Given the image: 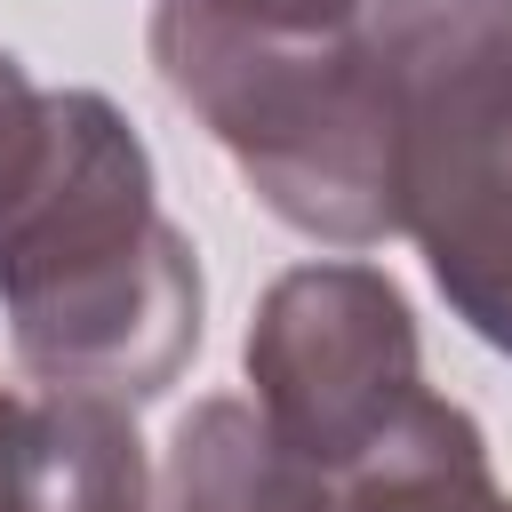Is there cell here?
Instances as JSON below:
<instances>
[{"label":"cell","instance_id":"6da1fadb","mask_svg":"<svg viewBox=\"0 0 512 512\" xmlns=\"http://www.w3.org/2000/svg\"><path fill=\"white\" fill-rule=\"evenodd\" d=\"M0 312L32 384L120 408L200 352V256L160 216L144 136L96 88H48L40 160L0 208Z\"/></svg>","mask_w":512,"mask_h":512},{"label":"cell","instance_id":"7a4b0ae2","mask_svg":"<svg viewBox=\"0 0 512 512\" xmlns=\"http://www.w3.org/2000/svg\"><path fill=\"white\" fill-rule=\"evenodd\" d=\"M152 64L288 232L328 248L400 232L392 104L360 16L328 32H264L208 0H160Z\"/></svg>","mask_w":512,"mask_h":512},{"label":"cell","instance_id":"3957f363","mask_svg":"<svg viewBox=\"0 0 512 512\" xmlns=\"http://www.w3.org/2000/svg\"><path fill=\"white\" fill-rule=\"evenodd\" d=\"M256 416L320 480H352L432 392L408 296L376 264H296L248 320Z\"/></svg>","mask_w":512,"mask_h":512},{"label":"cell","instance_id":"277c9868","mask_svg":"<svg viewBox=\"0 0 512 512\" xmlns=\"http://www.w3.org/2000/svg\"><path fill=\"white\" fill-rule=\"evenodd\" d=\"M400 232L424 248L512 184V0H368Z\"/></svg>","mask_w":512,"mask_h":512},{"label":"cell","instance_id":"5b68a950","mask_svg":"<svg viewBox=\"0 0 512 512\" xmlns=\"http://www.w3.org/2000/svg\"><path fill=\"white\" fill-rule=\"evenodd\" d=\"M152 488L120 400L0 384V512H152Z\"/></svg>","mask_w":512,"mask_h":512},{"label":"cell","instance_id":"8992f818","mask_svg":"<svg viewBox=\"0 0 512 512\" xmlns=\"http://www.w3.org/2000/svg\"><path fill=\"white\" fill-rule=\"evenodd\" d=\"M152 512H336V480L280 448L256 400H200L160 456Z\"/></svg>","mask_w":512,"mask_h":512},{"label":"cell","instance_id":"52a82bcc","mask_svg":"<svg viewBox=\"0 0 512 512\" xmlns=\"http://www.w3.org/2000/svg\"><path fill=\"white\" fill-rule=\"evenodd\" d=\"M336 512H512L488 472V440L440 392L352 472L336 480Z\"/></svg>","mask_w":512,"mask_h":512},{"label":"cell","instance_id":"ba28073f","mask_svg":"<svg viewBox=\"0 0 512 512\" xmlns=\"http://www.w3.org/2000/svg\"><path fill=\"white\" fill-rule=\"evenodd\" d=\"M424 264H432L440 296L456 304V320H464L480 344L512 352V184H504L472 224H456L448 240H432Z\"/></svg>","mask_w":512,"mask_h":512},{"label":"cell","instance_id":"9c48e42d","mask_svg":"<svg viewBox=\"0 0 512 512\" xmlns=\"http://www.w3.org/2000/svg\"><path fill=\"white\" fill-rule=\"evenodd\" d=\"M40 136H48V88H32V72L0 48V208H8L16 184L32 176Z\"/></svg>","mask_w":512,"mask_h":512},{"label":"cell","instance_id":"30bf717a","mask_svg":"<svg viewBox=\"0 0 512 512\" xmlns=\"http://www.w3.org/2000/svg\"><path fill=\"white\" fill-rule=\"evenodd\" d=\"M240 24H264V32H328V24H352L368 0H208Z\"/></svg>","mask_w":512,"mask_h":512}]
</instances>
